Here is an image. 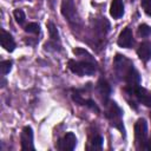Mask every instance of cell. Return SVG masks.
I'll return each instance as SVG.
<instances>
[{
    "mask_svg": "<svg viewBox=\"0 0 151 151\" xmlns=\"http://www.w3.org/2000/svg\"><path fill=\"white\" fill-rule=\"evenodd\" d=\"M96 90H97V93L100 98V100L103 101V104L105 101H107L110 99V94H111V86L109 85V83L104 79H100L97 85H96Z\"/></svg>",
    "mask_w": 151,
    "mask_h": 151,
    "instance_id": "cell-12",
    "label": "cell"
},
{
    "mask_svg": "<svg viewBox=\"0 0 151 151\" xmlns=\"http://www.w3.org/2000/svg\"><path fill=\"white\" fill-rule=\"evenodd\" d=\"M137 54L142 61L147 63L151 59V41H143L137 48Z\"/></svg>",
    "mask_w": 151,
    "mask_h": 151,
    "instance_id": "cell-14",
    "label": "cell"
},
{
    "mask_svg": "<svg viewBox=\"0 0 151 151\" xmlns=\"http://www.w3.org/2000/svg\"><path fill=\"white\" fill-rule=\"evenodd\" d=\"M117 44L120 47L124 48H130L133 46L134 44V39H133V34H132V29L130 27H125L118 35L117 39Z\"/></svg>",
    "mask_w": 151,
    "mask_h": 151,
    "instance_id": "cell-11",
    "label": "cell"
},
{
    "mask_svg": "<svg viewBox=\"0 0 151 151\" xmlns=\"http://www.w3.org/2000/svg\"><path fill=\"white\" fill-rule=\"evenodd\" d=\"M124 90L127 94L133 97L138 103L145 106H151V93L146 88L142 87L140 84L133 85V86H125Z\"/></svg>",
    "mask_w": 151,
    "mask_h": 151,
    "instance_id": "cell-6",
    "label": "cell"
},
{
    "mask_svg": "<svg viewBox=\"0 0 151 151\" xmlns=\"http://www.w3.org/2000/svg\"><path fill=\"white\" fill-rule=\"evenodd\" d=\"M47 28H48V33H50V40L44 45L45 50L54 51V52L61 51V41H60L59 33H58V29H57L55 25L52 21H48L47 22Z\"/></svg>",
    "mask_w": 151,
    "mask_h": 151,
    "instance_id": "cell-7",
    "label": "cell"
},
{
    "mask_svg": "<svg viewBox=\"0 0 151 151\" xmlns=\"http://www.w3.org/2000/svg\"><path fill=\"white\" fill-rule=\"evenodd\" d=\"M101 147H103V137L98 132L94 131L90 136L87 149L88 150H101Z\"/></svg>",
    "mask_w": 151,
    "mask_h": 151,
    "instance_id": "cell-16",
    "label": "cell"
},
{
    "mask_svg": "<svg viewBox=\"0 0 151 151\" xmlns=\"http://www.w3.org/2000/svg\"><path fill=\"white\" fill-rule=\"evenodd\" d=\"M24 29H25V32L31 33V34H39L40 33V26L37 22H29V24H27Z\"/></svg>",
    "mask_w": 151,
    "mask_h": 151,
    "instance_id": "cell-17",
    "label": "cell"
},
{
    "mask_svg": "<svg viewBox=\"0 0 151 151\" xmlns=\"http://www.w3.org/2000/svg\"><path fill=\"white\" fill-rule=\"evenodd\" d=\"M105 106V117L109 119L110 124L118 129L122 133L125 132L124 125H123V110L117 105L116 101L109 99L107 101L104 103Z\"/></svg>",
    "mask_w": 151,
    "mask_h": 151,
    "instance_id": "cell-3",
    "label": "cell"
},
{
    "mask_svg": "<svg viewBox=\"0 0 151 151\" xmlns=\"http://www.w3.org/2000/svg\"><path fill=\"white\" fill-rule=\"evenodd\" d=\"M12 68V61L11 60H4L0 63V70H1V74L5 76L7 74Z\"/></svg>",
    "mask_w": 151,
    "mask_h": 151,
    "instance_id": "cell-20",
    "label": "cell"
},
{
    "mask_svg": "<svg viewBox=\"0 0 151 151\" xmlns=\"http://www.w3.org/2000/svg\"><path fill=\"white\" fill-rule=\"evenodd\" d=\"M61 14L65 18V20L72 26V27H80L83 25V20L77 11V7L73 2V0H63L61 7H60Z\"/></svg>",
    "mask_w": 151,
    "mask_h": 151,
    "instance_id": "cell-4",
    "label": "cell"
},
{
    "mask_svg": "<svg viewBox=\"0 0 151 151\" xmlns=\"http://www.w3.org/2000/svg\"><path fill=\"white\" fill-rule=\"evenodd\" d=\"M73 53L76 57H79V60L76 59L68 60L67 66L72 73L79 77H84V76H93L97 72V61L92 54H90L86 50L79 47L74 48Z\"/></svg>",
    "mask_w": 151,
    "mask_h": 151,
    "instance_id": "cell-1",
    "label": "cell"
},
{
    "mask_svg": "<svg viewBox=\"0 0 151 151\" xmlns=\"http://www.w3.org/2000/svg\"><path fill=\"white\" fill-rule=\"evenodd\" d=\"M21 150H34L33 144V130L31 126H25L20 133Z\"/></svg>",
    "mask_w": 151,
    "mask_h": 151,
    "instance_id": "cell-9",
    "label": "cell"
},
{
    "mask_svg": "<svg viewBox=\"0 0 151 151\" xmlns=\"http://www.w3.org/2000/svg\"><path fill=\"white\" fill-rule=\"evenodd\" d=\"M77 145V137L73 132H67L63 138H60L57 143V149L61 151L73 150Z\"/></svg>",
    "mask_w": 151,
    "mask_h": 151,
    "instance_id": "cell-8",
    "label": "cell"
},
{
    "mask_svg": "<svg viewBox=\"0 0 151 151\" xmlns=\"http://www.w3.org/2000/svg\"><path fill=\"white\" fill-rule=\"evenodd\" d=\"M113 70L116 76L123 80L126 86H133L140 84L139 72L136 70L133 63L122 54H116L113 59Z\"/></svg>",
    "mask_w": 151,
    "mask_h": 151,
    "instance_id": "cell-2",
    "label": "cell"
},
{
    "mask_svg": "<svg viewBox=\"0 0 151 151\" xmlns=\"http://www.w3.org/2000/svg\"><path fill=\"white\" fill-rule=\"evenodd\" d=\"M13 15H14L15 21H17L19 25H24V22H25V20H26V15H25V13H24L22 9H19V8H18V9H14Z\"/></svg>",
    "mask_w": 151,
    "mask_h": 151,
    "instance_id": "cell-18",
    "label": "cell"
},
{
    "mask_svg": "<svg viewBox=\"0 0 151 151\" xmlns=\"http://www.w3.org/2000/svg\"><path fill=\"white\" fill-rule=\"evenodd\" d=\"M0 42L1 46L7 51V52H13L15 50V41L13 37L6 32L5 29H1V37H0Z\"/></svg>",
    "mask_w": 151,
    "mask_h": 151,
    "instance_id": "cell-13",
    "label": "cell"
},
{
    "mask_svg": "<svg viewBox=\"0 0 151 151\" xmlns=\"http://www.w3.org/2000/svg\"><path fill=\"white\" fill-rule=\"evenodd\" d=\"M140 4H142V7H143L144 12L149 17H151V0H142Z\"/></svg>",
    "mask_w": 151,
    "mask_h": 151,
    "instance_id": "cell-21",
    "label": "cell"
},
{
    "mask_svg": "<svg viewBox=\"0 0 151 151\" xmlns=\"http://www.w3.org/2000/svg\"><path fill=\"white\" fill-rule=\"evenodd\" d=\"M134 137L138 149H151L147 138V123L144 118H139L134 124Z\"/></svg>",
    "mask_w": 151,
    "mask_h": 151,
    "instance_id": "cell-5",
    "label": "cell"
},
{
    "mask_svg": "<svg viewBox=\"0 0 151 151\" xmlns=\"http://www.w3.org/2000/svg\"><path fill=\"white\" fill-rule=\"evenodd\" d=\"M72 99L78 104V105H83V106H86L88 109H91L92 111L99 113V107L97 106V104L91 99V98H85L79 90H76L72 92Z\"/></svg>",
    "mask_w": 151,
    "mask_h": 151,
    "instance_id": "cell-10",
    "label": "cell"
},
{
    "mask_svg": "<svg viewBox=\"0 0 151 151\" xmlns=\"http://www.w3.org/2000/svg\"><path fill=\"white\" fill-rule=\"evenodd\" d=\"M110 14L113 19H119L124 14V4L123 0H112L110 6Z\"/></svg>",
    "mask_w": 151,
    "mask_h": 151,
    "instance_id": "cell-15",
    "label": "cell"
},
{
    "mask_svg": "<svg viewBox=\"0 0 151 151\" xmlns=\"http://www.w3.org/2000/svg\"><path fill=\"white\" fill-rule=\"evenodd\" d=\"M138 33H139L140 37L147 38V37L151 35V27H150L149 25H146V24H142V25H139V27H138Z\"/></svg>",
    "mask_w": 151,
    "mask_h": 151,
    "instance_id": "cell-19",
    "label": "cell"
}]
</instances>
